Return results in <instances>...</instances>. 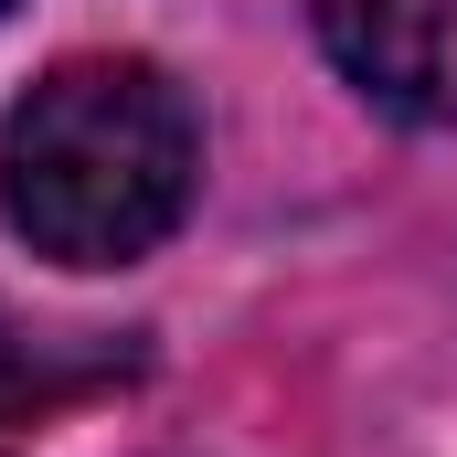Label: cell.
Segmentation results:
<instances>
[{
    "label": "cell",
    "mask_w": 457,
    "mask_h": 457,
    "mask_svg": "<svg viewBox=\"0 0 457 457\" xmlns=\"http://www.w3.org/2000/svg\"><path fill=\"white\" fill-rule=\"evenodd\" d=\"M203 192V117L149 54H64L0 117V213L54 266H138Z\"/></svg>",
    "instance_id": "obj_1"
},
{
    "label": "cell",
    "mask_w": 457,
    "mask_h": 457,
    "mask_svg": "<svg viewBox=\"0 0 457 457\" xmlns=\"http://www.w3.org/2000/svg\"><path fill=\"white\" fill-rule=\"evenodd\" d=\"M330 64L404 128H457V0H309Z\"/></svg>",
    "instance_id": "obj_2"
},
{
    "label": "cell",
    "mask_w": 457,
    "mask_h": 457,
    "mask_svg": "<svg viewBox=\"0 0 457 457\" xmlns=\"http://www.w3.org/2000/svg\"><path fill=\"white\" fill-rule=\"evenodd\" d=\"M128 372H138V341H117V330H21V320H0V457H21L75 404L117 394Z\"/></svg>",
    "instance_id": "obj_3"
},
{
    "label": "cell",
    "mask_w": 457,
    "mask_h": 457,
    "mask_svg": "<svg viewBox=\"0 0 457 457\" xmlns=\"http://www.w3.org/2000/svg\"><path fill=\"white\" fill-rule=\"evenodd\" d=\"M0 11H11V0H0Z\"/></svg>",
    "instance_id": "obj_4"
}]
</instances>
